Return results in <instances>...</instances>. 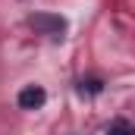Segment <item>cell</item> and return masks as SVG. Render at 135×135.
I'll return each mask as SVG.
<instances>
[{
  "label": "cell",
  "instance_id": "cell-1",
  "mask_svg": "<svg viewBox=\"0 0 135 135\" xmlns=\"http://www.w3.org/2000/svg\"><path fill=\"white\" fill-rule=\"evenodd\" d=\"M28 25L47 38H63V32H66V19L57 13H35V16H28Z\"/></svg>",
  "mask_w": 135,
  "mask_h": 135
},
{
  "label": "cell",
  "instance_id": "cell-3",
  "mask_svg": "<svg viewBox=\"0 0 135 135\" xmlns=\"http://www.w3.org/2000/svg\"><path fill=\"white\" fill-rule=\"evenodd\" d=\"M107 135H135V126L129 119H113L107 126Z\"/></svg>",
  "mask_w": 135,
  "mask_h": 135
},
{
  "label": "cell",
  "instance_id": "cell-2",
  "mask_svg": "<svg viewBox=\"0 0 135 135\" xmlns=\"http://www.w3.org/2000/svg\"><path fill=\"white\" fill-rule=\"evenodd\" d=\"M44 101H47V94H44L41 85H25L19 91V98H16V104L22 110H38V107H44Z\"/></svg>",
  "mask_w": 135,
  "mask_h": 135
},
{
  "label": "cell",
  "instance_id": "cell-4",
  "mask_svg": "<svg viewBox=\"0 0 135 135\" xmlns=\"http://www.w3.org/2000/svg\"><path fill=\"white\" fill-rule=\"evenodd\" d=\"M85 88H88V91H101V82H98V79H88V82H82V91H85Z\"/></svg>",
  "mask_w": 135,
  "mask_h": 135
}]
</instances>
